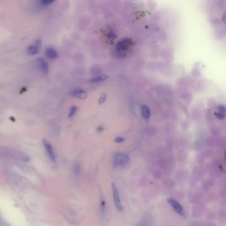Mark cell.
Masks as SVG:
<instances>
[{
    "instance_id": "obj_8",
    "label": "cell",
    "mask_w": 226,
    "mask_h": 226,
    "mask_svg": "<svg viewBox=\"0 0 226 226\" xmlns=\"http://www.w3.org/2000/svg\"><path fill=\"white\" fill-rule=\"evenodd\" d=\"M46 56L50 59H55L58 57V53L53 48H48L46 50Z\"/></svg>"
},
{
    "instance_id": "obj_15",
    "label": "cell",
    "mask_w": 226,
    "mask_h": 226,
    "mask_svg": "<svg viewBox=\"0 0 226 226\" xmlns=\"http://www.w3.org/2000/svg\"><path fill=\"white\" fill-rule=\"evenodd\" d=\"M124 141H125V139L121 137H118L115 139V141L116 142V143H121V142H124Z\"/></svg>"
},
{
    "instance_id": "obj_10",
    "label": "cell",
    "mask_w": 226,
    "mask_h": 226,
    "mask_svg": "<svg viewBox=\"0 0 226 226\" xmlns=\"http://www.w3.org/2000/svg\"><path fill=\"white\" fill-rule=\"evenodd\" d=\"M142 114H143V118L147 120L150 118V110L148 107L146 105H143L142 108Z\"/></svg>"
},
{
    "instance_id": "obj_14",
    "label": "cell",
    "mask_w": 226,
    "mask_h": 226,
    "mask_svg": "<svg viewBox=\"0 0 226 226\" xmlns=\"http://www.w3.org/2000/svg\"><path fill=\"white\" fill-rule=\"evenodd\" d=\"M218 111H219V113H220V114H225V106L223 105H219L218 107Z\"/></svg>"
},
{
    "instance_id": "obj_5",
    "label": "cell",
    "mask_w": 226,
    "mask_h": 226,
    "mask_svg": "<svg viewBox=\"0 0 226 226\" xmlns=\"http://www.w3.org/2000/svg\"><path fill=\"white\" fill-rule=\"evenodd\" d=\"M41 47V41L40 39H38L33 45H31L28 48L27 53L30 55H35L40 51Z\"/></svg>"
},
{
    "instance_id": "obj_7",
    "label": "cell",
    "mask_w": 226,
    "mask_h": 226,
    "mask_svg": "<svg viewBox=\"0 0 226 226\" xmlns=\"http://www.w3.org/2000/svg\"><path fill=\"white\" fill-rule=\"evenodd\" d=\"M72 96L80 99H85L87 96V93L82 90H74L72 92Z\"/></svg>"
},
{
    "instance_id": "obj_12",
    "label": "cell",
    "mask_w": 226,
    "mask_h": 226,
    "mask_svg": "<svg viewBox=\"0 0 226 226\" xmlns=\"http://www.w3.org/2000/svg\"><path fill=\"white\" fill-rule=\"evenodd\" d=\"M76 110H77V108H76V107H75V106H73V107L71 108L70 110V114L69 115V117L70 118V117H72V116L75 115Z\"/></svg>"
},
{
    "instance_id": "obj_4",
    "label": "cell",
    "mask_w": 226,
    "mask_h": 226,
    "mask_svg": "<svg viewBox=\"0 0 226 226\" xmlns=\"http://www.w3.org/2000/svg\"><path fill=\"white\" fill-rule=\"evenodd\" d=\"M43 143L44 145V147L45 148V149H46V151H47L48 157L50 158V159L51 161H52V162L54 163V162H55V154H54L53 148L52 147V145H50V143H49V141H48L46 139L43 140Z\"/></svg>"
},
{
    "instance_id": "obj_9",
    "label": "cell",
    "mask_w": 226,
    "mask_h": 226,
    "mask_svg": "<svg viewBox=\"0 0 226 226\" xmlns=\"http://www.w3.org/2000/svg\"><path fill=\"white\" fill-rule=\"evenodd\" d=\"M108 78V75H102L99 77H96V78H92L90 80V82L92 83H96V82H103L104 80H107Z\"/></svg>"
},
{
    "instance_id": "obj_11",
    "label": "cell",
    "mask_w": 226,
    "mask_h": 226,
    "mask_svg": "<svg viewBox=\"0 0 226 226\" xmlns=\"http://www.w3.org/2000/svg\"><path fill=\"white\" fill-rule=\"evenodd\" d=\"M54 1H51V0H42V1L40 2V4L42 6H44V7H46V6L50 5V4H52Z\"/></svg>"
},
{
    "instance_id": "obj_1",
    "label": "cell",
    "mask_w": 226,
    "mask_h": 226,
    "mask_svg": "<svg viewBox=\"0 0 226 226\" xmlns=\"http://www.w3.org/2000/svg\"><path fill=\"white\" fill-rule=\"evenodd\" d=\"M130 160V158L127 154L124 153H118L115 154L114 159V165L115 167H123L126 165Z\"/></svg>"
},
{
    "instance_id": "obj_13",
    "label": "cell",
    "mask_w": 226,
    "mask_h": 226,
    "mask_svg": "<svg viewBox=\"0 0 226 226\" xmlns=\"http://www.w3.org/2000/svg\"><path fill=\"white\" fill-rule=\"evenodd\" d=\"M105 99H106V94L105 93H102V95L101 96V97H100V98L99 99V105H102L103 103H104L105 101Z\"/></svg>"
},
{
    "instance_id": "obj_3",
    "label": "cell",
    "mask_w": 226,
    "mask_h": 226,
    "mask_svg": "<svg viewBox=\"0 0 226 226\" xmlns=\"http://www.w3.org/2000/svg\"><path fill=\"white\" fill-rule=\"evenodd\" d=\"M112 191H113V196H114V200L115 205V207L119 211L122 210V205L120 200V198L119 196V193L118 189L116 188L115 183H112Z\"/></svg>"
},
{
    "instance_id": "obj_16",
    "label": "cell",
    "mask_w": 226,
    "mask_h": 226,
    "mask_svg": "<svg viewBox=\"0 0 226 226\" xmlns=\"http://www.w3.org/2000/svg\"><path fill=\"white\" fill-rule=\"evenodd\" d=\"M216 115H217V118H218L219 119H224L225 117V114H220V113H218V114H216Z\"/></svg>"
},
{
    "instance_id": "obj_6",
    "label": "cell",
    "mask_w": 226,
    "mask_h": 226,
    "mask_svg": "<svg viewBox=\"0 0 226 226\" xmlns=\"http://www.w3.org/2000/svg\"><path fill=\"white\" fill-rule=\"evenodd\" d=\"M38 65L39 69L44 74H47L48 72V65L46 60L43 59V58H39L37 60Z\"/></svg>"
},
{
    "instance_id": "obj_2",
    "label": "cell",
    "mask_w": 226,
    "mask_h": 226,
    "mask_svg": "<svg viewBox=\"0 0 226 226\" xmlns=\"http://www.w3.org/2000/svg\"><path fill=\"white\" fill-rule=\"evenodd\" d=\"M167 201L169 202L170 205L172 206V208L174 209V210L175 211L177 214H179L180 215H185V212H184V209L181 204H180L179 202H177L173 198H169L167 200Z\"/></svg>"
}]
</instances>
